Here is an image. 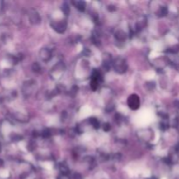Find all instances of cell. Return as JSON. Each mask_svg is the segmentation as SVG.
Here are the masks:
<instances>
[{
    "label": "cell",
    "mask_w": 179,
    "mask_h": 179,
    "mask_svg": "<svg viewBox=\"0 0 179 179\" xmlns=\"http://www.w3.org/2000/svg\"><path fill=\"white\" fill-rule=\"evenodd\" d=\"M59 179H69L67 177V176H65V175H61V177H59Z\"/></svg>",
    "instance_id": "19"
},
{
    "label": "cell",
    "mask_w": 179,
    "mask_h": 179,
    "mask_svg": "<svg viewBox=\"0 0 179 179\" xmlns=\"http://www.w3.org/2000/svg\"><path fill=\"white\" fill-rule=\"evenodd\" d=\"M140 98L137 94H131L128 98V106L132 110H137L140 107Z\"/></svg>",
    "instance_id": "2"
},
{
    "label": "cell",
    "mask_w": 179,
    "mask_h": 179,
    "mask_svg": "<svg viewBox=\"0 0 179 179\" xmlns=\"http://www.w3.org/2000/svg\"><path fill=\"white\" fill-rule=\"evenodd\" d=\"M32 69H33V71L40 72V70L41 69V67H40V65H39L38 63L35 62L34 64H33V66H32Z\"/></svg>",
    "instance_id": "16"
},
{
    "label": "cell",
    "mask_w": 179,
    "mask_h": 179,
    "mask_svg": "<svg viewBox=\"0 0 179 179\" xmlns=\"http://www.w3.org/2000/svg\"><path fill=\"white\" fill-rule=\"evenodd\" d=\"M115 37L118 41H124L126 40V33L122 30H118L115 33Z\"/></svg>",
    "instance_id": "11"
},
{
    "label": "cell",
    "mask_w": 179,
    "mask_h": 179,
    "mask_svg": "<svg viewBox=\"0 0 179 179\" xmlns=\"http://www.w3.org/2000/svg\"><path fill=\"white\" fill-rule=\"evenodd\" d=\"M168 14V8L166 6H160L157 12V15L160 18L165 17Z\"/></svg>",
    "instance_id": "10"
},
{
    "label": "cell",
    "mask_w": 179,
    "mask_h": 179,
    "mask_svg": "<svg viewBox=\"0 0 179 179\" xmlns=\"http://www.w3.org/2000/svg\"><path fill=\"white\" fill-rule=\"evenodd\" d=\"M67 20H61V21H59V22L52 23V26L54 28L55 31L59 32V33H63L64 31H66L67 29Z\"/></svg>",
    "instance_id": "3"
},
{
    "label": "cell",
    "mask_w": 179,
    "mask_h": 179,
    "mask_svg": "<svg viewBox=\"0 0 179 179\" xmlns=\"http://www.w3.org/2000/svg\"><path fill=\"white\" fill-rule=\"evenodd\" d=\"M73 5H74L80 12H84L86 10V3L83 1H76V2L73 1Z\"/></svg>",
    "instance_id": "9"
},
{
    "label": "cell",
    "mask_w": 179,
    "mask_h": 179,
    "mask_svg": "<svg viewBox=\"0 0 179 179\" xmlns=\"http://www.w3.org/2000/svg\"><path fill=\"white\" fill-rule=\"evenodd\" d=\"M103 130H105V131H108V130H110V125H109V123H105V124L103 125Z\"/></svg>",
    "instance_id": "18"
},
{
    "label": "cell",
    "mask_w": 179,
    "mask_h": 179,
    "mask_svg": "<svg viewBox=\"0 0 179 179\" xmlns=\"http://www.w3.org/2000/svg\"><path fill=\"white\" fill-rule=\"evenodd\" d=\"M40 57L41 60L47 62L49 61L51 58H52V51L49 48H43L40 50Z\"/></svg>",
    "instance_id": "4"
},
{
    "label": "cell",
    "mask_w": 179,
    "mask_h": 179,
    "mask_svg": "<svg viewBox=\"0 0 179 179\" xmlns=\"http://www.w3.org/2000/svg\"><path fill=\"white\" fill-rule=\"evenodd\" d=\"M59 170H60V172L62 173V175H65V176H67V174L69 173V169H68V166L65 163H62L60 166H59Z\"/></svg>",
    "instance_id": "12"
},
{
    "label": "cell",
    "mask_w": 179,
    "mask_h": 179,
    "mask_svg": "<svg viewBox=\"0 0 179 179\" xmlns=\"http://www.w3.org/2000/svg\"><path fill=\"white\" fill-rule=\"evenodd\" d=\"M178 104H179V102H178ZM178 107H179V105H178Z\"/></svg>",
    "instance_id": "20"
},
{
    "label": "cell",
    "mask_w": 179,
    "mask_h": 179,
    "mask_svg": "<svg viewBox=\"0 0 179 179\" xmlns=\"http://www.w3.org/2000/svg\"><path fill=\"white\" fill-rule=\"evenodd\" d=\"M88 121H89L90 124L93 126L94 129H98L99 126H100L99 121L96 119V118H94V117H91V118H89V119H88Z\"/></svg>",
    "instance_id": "13"
},
{
    "label": "cell",
    "mask_w": 179,
    "mask_h": 179,
    "mask_svg": "<svg viewBox=\"0 0 179 179\" xmlns=\"http://www.w3.org/2000/svg\"><path fill=\"white\" fill-rule=\"evenodd\" d=\"M73 179H82V176L80 173H74L73 175Z\"/></svg>",
    "instance_id": "17"
},
{
    "label": "cell",
    "mask_w": 179,
    "mask_h": 179,
    "mask_svg": "<svg viewBox=\"0 0 179 179\" xmlns=\"http://www.w3.org/2000/svg\"><path fill=\"white\" fill-rule=\"evenodd\" d=\"M61 10H62V12L66 14V15H68L69 12H70V8H69V5H67V4H64L62 5V7H61Z\"/></svg>",
    "instance_id": "15"
},
{
    "label": "cell",
    "mask_w": 179,
    "mask_h": 179,
    "mask_svg": "<svg viewBox=\"0 0 179 179\" xmlns=\"http://www.w3.org/2000/svg\"><path fill=\"white\" fill-rule=\"evenodd\" d=\"M34 85H35V81H28L27 82H26L25 85H24V93L25 94L26 93L27 95H29L32 92Z\"/></svg>",
    "instance_id": "7"
},
{
    "label": "cell",
    "mask_w": 179,
    "mask_h": 179,
    "mask_svg": "<svg viewBox=\"0 0 179 179\" xmlns=\"http://www.w3.org/2000/svg\"><path fill=\"white\" fill-rule=\"evenodd\" d=\"M147 26V18H145V17H143V18H141L139 19V21L136 23V25H135V31H141L142 29H143L144 27Z\"/></svg>",
    "instance_id": "8"
},
{
    "label": "cell",
    "mask_w": 179,
    "mask_h": 179,
    "mask_svg": "<svg viewBox=\"0 0 179 179\" xmlns=\"http://www.w3.org/2000/svg\"><path fill=\"white\" fill-rule=\"evenodd\" d=\"M113 61L111 59V55L108 54H103V68L106 70V71H108L109 68L112 67Z\"/></svg>",
    "instance_id": "5"
},
{
    "label": "cell",
    "mask_w": 179,
    "mask_h": 179,
    "mask_svg": "<svg viewBox=\"0 0 179 179\" xmlns=\"http://www.w3.org/2000/svg\"><path fill=\"white\" fill-rule=\"evenodd\" d=\"M112 67L115 69V71L118 73H121V74L126 73V71L128 70L127 61H126L125 59L121 58V57H118L113 60Z\"/></svg>",
    "instance_id": "1"
},
{
    "label": "cell",
    "mask_w": 179,
    "mask_h": 179,
    "mask_svg": "<svg viewBox=\"0 0 179 179\" xmlns=\"http://www.w3.org/2000/svg\"><path fill=\"white\" fill-rule=\"evenodd\" d=\"M99 83H100V81H97V80H95V79H91V83H90V87H91V88L92 90H97L99 87Z\"/></svg>",
    "instance_id": "14"
},
{
    "label": "cell",
    "mask_w": 179,
    "mask_h": 179,
    "mask_svg": "<svg viewBox=\"0 0 179 179\" xmlns=\"http://www.w3.org/2000/svg\"><path fill=\"white\" fill-rule=\"evenodd\" d=\"M29 19H30L31 24H34V25L39 24L41 20L40 14L38 13L35 10H31V12H30V13H29Z\"/></svg>",
    "instance_id": "6"
}]
</instances>
